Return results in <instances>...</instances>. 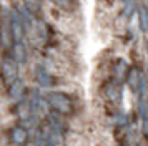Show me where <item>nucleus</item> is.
<instances>
[{"mask_svg": "<svg viewBox=\"0 0 148 146\" xmlns=\"http://www.w3.org/2000/svg\"><path fill=\"white\" fill-rule=\"evenodd\" d=\"M10 96H14V98H20L22 95H23V83H22L20 80H17L14 81L12 85H10Z\"/></svg>", "mask_w": 148, "mask_h": 146, "instance_id": "nucleus-4", "label": "nucleus"}, {"mask_svg": "<svg viewBox=\"0 0 148 146\" xmlns=\"http://www.w3.org/2000/svg\"><path fill=\"white\" fill-rule=\"evenodd\" d=\"M0 73H2V78L7 85H12L14 81H17V76H18V68H17V63L14 60L5 58L2 61V68H0Z\"/></svg>", "mask_w": 148, "mask_h": 146, "instance_id": "nucleus-3", "label": "nucleus"}, {"mask_svg": "<svg viewBox=\"0 0 148 146\" xmlns=\"http://www.w3.org/2000/svg\"><path fill=\"white\" fill-rule=\"evenodd\" d=\"M47 101L48 105L52 106V110L58 115H72L75 111V105H73V100L70 98L68 95L65 93H58V91H53V93H48L47 95Z\"/></svg>", "mask_w": 148, "mask_h": 146, "instance_id": "nucleus-1", "label": "nucleus"}, {"mask_svg": "<svg viewBox=\"0 0 148 146\" xmlns=\"http://www.w3.org/2000/svg\"><path fill=\"white\" fill-rule=\"evenodd\" d=\"M8 139L12 146H25L28 143V130L22 125H15L8 131Z\"/></svg>", "mask_w": 148, "mask_h": 146, "instance_id": "nucleus-2", "label": "nucleus"}]
</instances>
